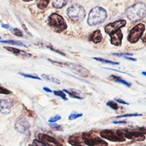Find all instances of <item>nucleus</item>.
Segmentation results:
<instances>
[{"mask_svg": "<svg viewBox=\"0 0 146 146\" xmlns=\"http://www.w3.org/2000/svg\"><path fill=\"white\" fill-rule=\"evenodd\" d=\"M23 28H24V29H25V31H26V33H28V34H30V35H31V34H30V33H29V31H28V30H27V29H26V26H25V25H23Z\"/></svg>", "mask_w": 146, "mask_h": 146, "instance_id": "c03bdc74", "label": "nucleus"}, {"mask_svg": "<svg viewBox=\"0 0 146 146\" xmlns=\"http://www.w3.org/2000/svg\"><path fill=\"white\" fill-rule=\"evenodd\" d=\"M10 30H11V33L13 34H14V35H15L17 36H23V35L22 31L20 29H17V28H11Z\"/></svg>", "mask_w": 146, "mask_h": 146, "instance_id": "a878e982", "label": "nucleus"}, {"mask_svg": "<svg viewBox=\"0 0 146 146\" xmlns=\"http://www.w3.org/2000/svg\"><path fill=\"white\" fill-rule=\"evenodd\" d=\"M67 3V1L63 0H56L52 2V5L56 9H60L64 6Z\"/></svg>", "mask_w": 146, "mask_h": 146, "instance_id": "6ab92c4d", "label": "nucleus"}, {"mask_svg": "<svg viewBox=\"0 0 146 146\" xmlns=\"http://www.w3.org/2000/svg\"><path fill=\"white\" fill-rule=\"evenodd\" d=\"M1 43H8L10 44H13V45H17L19 46H23V47H27L26 44L19 40H0Z\"/></svg>", "mask_w": 146, "mask_h": 146, "instance_id": "412c9836", "label": "nucleus"}, {"mask_svg": "<svg viewBox=\"0 0 146 146\" xmlns=\"http://www.w3.org/2000/svg\"><path fill=\"white\" fill-rule=\"evenodd\" d=\"M124 58L129 60H132V61H136V59L135 58H130V57H128V56H124Z\"/></svg>", "mask_w": 146, "mask_h": 146, "instance_id": "a19ab883", "label": "nucleus"}, {"mask_svg": "<svg viewBox=\"0 0 146 146\" xmlns=\"http://www.w3.org/2000/svg\"><path fill=\"white\" fill-rule=\"evenodd\" d=\"M103 36L100 30L94 31L90 36L89 40L95 43H98L102 40Z\"/></svg>", "mask_w": 146, "mask_h": 146, "instance_id": "dca6fc26", "label": "nucleus"}, {"mask_svg": "<svg viewBox=\"0 0 146 146\" xmlns=\"http://www.w3.org/2000/svg\"><path fill=\"white\" fill-rule=\"evenodd\" d=\"M50 26L54 28L58 32L62 31L67 28V24L64 18L58 14L52 13L48 19Z\"/></svg>", "mask_w": 146, "mask_h": 146, "instance_id": "20e7f679", "label": "nucleus"}, {"mask_svg": "<svg viewBox=\"0 0 146 146\" xmlns=\"http://www.w3.org/2000/svg\"><path fill=\"white\" fill-rule=\"evenodd\" d=\"M111 38V43L115 46H119L121 44V40L123 38V34L120 30H116L110 34Z\"/></svg>", "mask_w": 146, "mask_h": 146, "instance_id": "4468645a", "label": "nucleus"}, {"mask_svg": "<svg viewBox=\"0 0 146 146\" xmlns=\"http://www.w3.org/2000/svg\"><path fill=\"white\" fill-rule=\"evenodd\" d=\"M145 30V25L143 23H138L130 31L128 36V40L131 43H135L142 36Z\"/></svg>", "mask_w": 146, "mask_h": 146, "instance_id": "423d86ee", "label": "nucleus"}, {"mask_svg": "<svg viewBox=\"0 0 146 146\" xmlns=\"http://www.w3.org/2000/svg\"><path fill=\"white\" fill-rule=\"evenodd\" d=\"M142 40L143 42L144 43H146V34L144 35V36L142 38Z\"/></svg>", "mask_w": 146, "mask_h": 146, "instance_id": "37998d69", "label": "nucleus"}, {"mask_svg": "<svg viewBox=\"0 0 146 146\" xmlns=\"http://www.w3.org/2000/svg\"><path fill=\"white\" fill-rule=\"evenodd\" d=\"M110 78L112 80H113V81H115L116 82H118V83H121V84H124V85H125V86H126L127 87H130L131 86V83H129L127 82V81L121 79L120 77L116 76L115 75H111L110 76Z\"/></svg>", "mask_w": 146, "mask_h": 146, "instance_id": "4be33fe9", "label": "nucleus"}, {"mask_svg": "<svg viewBox=\"0 0 146 146\" xmlns=\"http://www.w3.org/2000/svg\"><path fill=\"white\" fill-rule=\"evenodd\" d=\"M33 146H47L46 145H45L44 144H43L42 142H41L40 141L38 140H34V141H33V144H31Z\"/></svg>", "mask_w": 146, "mask_h": 146, "instance_id": "2f4dec72", "label": "nucleus"}, {"mask_svg": "<svg viewBox=\"0 0 146 146\" xmlns=\"http://www.w3.org/2000/svg\"><path fill=\"white\" fill-rule=\"evenodd\" d=\"M67 15L75 22H81L86 16V11L80 5L75 3L70 6L67 10Z\"/></svg>", "mask_w": 146, "mask_h": 146, "instance_id": "7ed1b4c3", "label": "nucleus"}, {"mask_svg": "<svg viewBox=\"0 0 146 146\" xmlns=\"http://www.w3.org/2000/svg\"><path fill=\"white\" fill-rule=\"evenodd\" d=\"M139 132H140V133H141L143 135H146V128H144V127L139 128Z\"/></svg>", "mask_w": 146, "mask_h": 146, "instance_id": "c9c22d12", "label": "nucleus"}, {"mask_svg": "<svg viewBox=\"0 0 146 146\" xmlns=\"http://www.w3.org/2000/svg\"><path fill=\"white\" fill-rule=\"evenodd\" d=\"M107 105L108 106H109L110 108H111L112 109L114 110H116L118 109L119 107H118V105L113 100H110V101H108L107 103Z\"/></svg>", "mask_w": 146, "mask_h": 146, "instance_id": "bb28decb", "label": "nucleus"}, {"mask_svg": "<svg viewBox=\"0 0 146 146\" xmlns=\"http://www.w3.org/2000/svg\"><path fill=\"white\" fill-rule=\"evenodd\" d=\"M64 91H65L66 93H67L70 97L78 99H83L84 98L82 92L80 91H78L77 90L71 88L68 90H63Z\"/></svg>", "mask_w": 146, "mask_h": 146, "instance_id": "f3484780", "label": "nucleus"}, {"mask_svg": "<svg viewBox=\"0 0 146 146\" xmlns=\"http://www.w3.org/2000/svg\"><path fill=\"white\" fill-rule=\"evenodd\" d=\"M113 123H114V124H124V123H126V121L125 120L114 121H113Z\"/></svg>", "mask_w": 146, "mask_h": 146, "instance_id": "58836bf2", "label": "nucleus"}, {"mask_svg": "<svg viewBox=\"0 0 146 146\" xmlns=\"http://www.w3.org/2000/svg\"><path fill=\"white\" fill-rule=\"evenodd\" d=\"M54 94L56 96H59L60 98H61L62 99H63L64 100H68V99L66 97V95L64 93V92L63 91H60V90L54 91Z\"/></svg>", "mask_w": 146, "mask_h": 146, "instance_id": "393cba45", "label": "nucleus"}, {"mask_svg": "<svg viewBox=\"0 0 146 146\" xmlns=\"http://www.w3.org/2000/svg\"><path fill=\"white\" fill-rule=\"evenodd\" d=\"M82 138L84 144L89 146H103L104 145L105 146L107 145V143L104 141L102 140L99 137L90 133H83Z\"/></svg>", "mask_w": 146, "mask_h": 146, "instance_id": "39448f33", "label": "nucleus"}, {"mask_svg": "<svg viewBox=\"0 0 146 146\" xmlns=\"http://www.w3.org/2000/svg\"><path fill=\"white\" fill-rule=\"evenodd\" d=\"M30 126L29 121L24 116L19 117L15 121L14 125L15 129L20 133H25L27 131Z\"/></svg>", "mask_w": 146, "mask_h": 146, "instance_id": "1a4fd4ad", "label": "nucleus"}, {"mask_svg": "<svg viewBox=\"0 0 146 146\" xmlns=\"http://www.w3.org/2000/svg\"><path fill=\"white\" fill-rule=\"evenodd\" d=\"M143 115L141 113H127L122 115H119L116 116L117 118H120V117H132V116H142Z\"/></svg>", "mask_w": 146, "mask_h": 146, "instance_id": "cd10ccee", "label": "nucleus"}, {"mask_svg": "<svg viewBox=\"0 0 146 146\" xmlns=\"http://www.w3.org/2000/svg\"><path fill=\"white\" fill-rule=\"evenodd\" d=\"M50 125L53 128H55L56 129H60V126L58 124H50Z\"/></svg>", "mask_w": 146, "mask_h": 146, "instance_id": "4c0bfd02", "label": "nucleus"}, {"mask_svg": "<svg viewBox=\"0 0 146 146\" xmlns=\"http://www.w3.org/2000/svg\"><path fill=\"white\" fill-rule=\"evenodd\" d=\"M48 48H49L50 50H51L52 51H55V52H57V53H58V54H60V55H63V56H66L64 53H63L62 52H61V51H59V50H55V49H54V48H51V47H48Z\"/></svg>", "mask_w": 146, "mask_h": 146, "instance_id": "e433bc0d", "label": "nucleus"}, {"mask_svg": "<svg viewBox=\"0 0 146 146\" xmlns=\"http://www.w3.org/2000/svg\"><path fill=\"white\" fill-rule=\"evenodd\" d=\"M68 142L74 146H82V143L78 136L72 135L68 139Z\"/></svg>", "mask_w": 146, "mask_h": 146, "instance_id": "a211bd4d", "label": "nucleus"}, {"mask_svg": "<svg viewBox=\"0 0 146 146\" xmlns=\"http://www.w3.org/2000/svg\"><path fill=\"white\" fill-rule=\"evenodd\" d=\"M39 140L48 146H63V145L56 139L48 135L39 133L38 135Z\"/></svg>", "mask_w": 146, "mask_h": 146, "instance_id": "9d476101", "label": "nucleus"}, {"mask_svg": "<svg viewBox=\"0 0 146 146\" xmlns=\"http://www.w3.org/2000/svg\"><path fill=\"white\" fill-rule=\"evenodd\" d=\"M1 26H2V27L3 28H5V29H11L10 26L8 24H2Z\"/></svg>", "mask_w": 146, "mask_h": 146, "instance_id": "ea45409f", "label": "nucleus"}, {"mask_svg": "<svg viewBox=\"0 0 146 146\" xmlns=\"http://www.w3.org/2000/svg\"><path fill=\"white\" fill-rule=\"evenodd\" d=\"M10 93H11V91L10 90H9L7 88H6L5 87H3L0 86V94L7 95V94H9Z\"/></svg>", "mask_w": 146, "mask_h": 146, "instance_id": "473e14b6", "label": "nucleus"}, {"mask_svg": "<svg viewBox=\"0 0 146 146\" xmlns=\"http://www.w3.org/2000/svg\"><path fill=\"white\" fill-rule=\"evenodd\" d=\"M100 136L106 139L115 142H122L125 140V138L120 136L117 132L112 129H104L100 132Z\"/></svg>", "mask_w": 146, "mask_h": 146, "instance_id": "0eeeda50", "label": "nucleus"}, {"mask_svg": "<svg viewBox=\"0 0 146 146\" xmlns=\"http://www.w3.org/2000/svg\"><path fill=\"white\" fill-rule=\"evenodd\" d=\"M29 146H33V145H32V144H30V145H29Z\"/></svg>", "mask_w": 146, "mask_h": 146, "instance_id": "49530a36", "label": "nucleus"}, {"mask_svg": "<svg viewBox=\"0 0 146 146\" xmlns=\"http://www.w3.org/2000/svg\"><path fill=\"white\" fill-rule=\"evenodd\" d=\"M107 11L101 7L96 6L90 11L87 19V23L90 26H96L101 24L106 19Z\"/></svg>", "mask_w": 146, "mask_h": 146, "instance_id": "f03ea898", "label": "nucleus"}, {"mask_svg": "<svg viewBox=\"0 0 146 146\" xmlns=\"http://www.w3.org/2000/svg\"><path fill=\"white\" fill-rule=\"evenodd\" d=\"M117 132L120 136H123L124 138H127L138 141H141L145 139V136L139 131L119 129L117 130Z\"/></svg>", "mask_w": 146, "mask_h": 146, "instance_id": "6e6552de", "label": "nucleus"}, {"mask_svg": "<svg viewBox=\"0 0 146 146\" xmlns=\"http://www.w3.org/2000/svg\"><path fill=\"white\" fill-rule=\"evenodd\" d=\"M61 64L72 70L75 72H76V74L79 75H81L82 76H87L88 75V74H89L88 70L86 68L79 64L71 63H61Z\"/></svg>", "mask_w": 146, "mask_h": 146, "instance_id": "9b49d317", "label": "nucleus"}, {"mask_svg": "<svg viewBox=\"0 0 146 146\" xmlns=\"http://www.w3.org/2000/svg\"><path fill=\"white\" fill-rule=\"evenodd\" d=\"M83 114L82 113H72L68 116V119L69 120H74L76 119L79 117L82 116Z\"/></svg>", "mask_w": 146, "mask_h": 146, "instance_id": "c756f323", "label": "nucleus"}, {"mask_svg": "<svg viewBox=\"0 0 146 146\" xmlns=\"http://www.w3.org/2000/svg\"><path fill=\"white\" fill-rule=\"evenodd\" d=\"M115 100H116L117 102H118V103H120V104H126V105H129V103H128L126 102L125 101H124V100H122V99L116 98V99H115Z\"/></svg>", "mask_w": 146, "mask_h": 146, "instance_id": "f704fd0d", "label": "nucleus"}, {"mask_svg": "<svg viewBox=\"0 0 146 146\" xmlns=\"http://www.w3.org/2000/svg\"><path fill=\"white\" fill-rule=\"evenodd\" d=\"M49 1H39L37 2V6L40 9H44L49 3Z\"/></svg>", "mask_w": 146, "mask_h": 146, "instance_id": "b1692460", "label": "nucleus"}, {"mask_svg": "<svg viewBox=\"0 0 146 146\" xmlns=\"http://www.w3.org/2000/svg\"><path fill=\"white\" fill-rule=\"evenodd\" d=\"M43 89L45 91H46V92H52V91H51L50 88H47V87H43Z\"/></svg>", "mask_w": 146, "mask_h": 146, "instance_id": "79ce46f5", "label": "nucleus"}, {"mask_svg": "<svg viewBox=\"0 0 146 146\" xmlns=\"http://www.w3.org/2000/svg\"><path fill=\"white\" fill-rule=\"evenodd\" d=\"M112 55H116L117 56H130V55H133L132 54H129V53H116V52H113L112 53Z\"/></svg>", "mask_w": 146, "mask_h": 146, "instance_id": "72a5a7b5", "label": "nucleus"}, {"mask_svg": "<svg viewBox=\"0 0 146 146\" xmlns=\"http://www.w3.org/2000/svg\"><path fill=\"white\" fill-rule=\"evenodd\" d=\"M141 74H142V75H144V76H146V71H143V72H141Z\"/></svg>", "mask_w": 146, "mask_h": 146, "instance_id": "a18cd8bd", "label": "nucleus"}, {"mask_svg": "<svg viewBox=\"0 0 146 146\" xmlns=\"http://www.w3.org/2000/svg\"><path fill=\"white\" fill-rule=\"evenodd\" d=\"M61 119V116L59 115H56L54 116H52V117H51L49 120H48V121L50 122V123H54V122H56L58 120H60Z\"/></svg>", "mask_w": 146, "mask_h": 146, "instance_id": "7c9ffc66", "label": "nucleus"}, {"mask_svg": "<svg viewBox=\"0 0 146 146\" xmlns=\"http://www.w3.org/2000/svg\"><path fill=\"white\" fill-rule=\"evenodd\" d=\"M127 18L132 22H137L143 19L146 16V5L142 2H137L125 11Z\"/></svg>", "mask_w": 146, "mask_h": 146, "instance_id": "f257e3e1", "label": "nucleus"}, {"mask_svg": "<svg viewBox=\"0 0 146 146\" xmlns=\"http://www.w3.org/2000/svg\"><path fill=\"white\" fill-rule=\"evenodd\" d=\"M1 39V36H0V39Z\"/></svg>", "mask_w": 146, "mask_h": 146, "instance_id": "de8ad7c7", "label": "nucleus"}, {"mask_svg": "<svg viewBox=\"0 0 146 146\" xmlns=\"http://www.w3.org/2000/svg\"><path fill=\"white\" fill-rule=\"evenodd\" d=\"M126 25V21L124 19H120L115 21L112 23H108L105 27V31L106 33L110 34L112 33L120 30V28L124 27Z\"/></svg>", "mask_w": 146, "mask_h": 146, "instance_id": "f8f14e48", "label": "nucleus"}, {"mask_svg": "<svg viewBox=\"0 0 146 146\" xmlns=\"http://www.w3.org/2000/svg\"><path fill=\"white\" fill-rule=\"evenodd\" d=\"M42 78L44 79H46V80H48V81H50V82H52L54 83H56V84H60V80L57 79L56 78L52 76V75H47V74H42Z\"/></svg>", "mask_w": 146, "mask_h": 146, "instance_id": "aec40b11", "label": "nucleus"}, {"mask_svg": "<svg viewBox=\"0 0 146 146\" xmlns=\"http://www.w3.org/2000/svg\"><path fill=\"white\" fill-rule=\"evenodd\" d=\"M94 59L99 61V62H102L105 63H107V64H113V65H118L119 64V62H113L112 60H107V59H103V58H92Z\"/></svg>", "mask_w": 146, "mask_h": 146, "instance_id": "5701e85b", "label": "nucleus"}, {"mask_svg": "<svg viewBox=\"0 0 146 146\" xmlns=\"http://www.w3.org/2000/svg\"><path fill=\"white\" fill-rule=\"evenodd\" d=\"M20 75H21L22 76L25 77V78H31V79H38V80H40L41 79L40 78H39L38 76H34L31 74H25V73H19Z\"/></svg>", "mask_w": 146, "mask_h": 146, "instance_id": "c85d7f7f", "label": "nucleus"}, {"mask_svg": "<svg viewBox=\"0 0 146 146\" xmlns=\"http://www.w3.org/2000/svg\"><path fill=\"white\" fill-rule=\"evenodd\" d=\"M5 48H6L7 50H8L9 51L12 52L13 54L22 57L23 58H29L30 56H31V55L30 54H29L23 50L18 49L17 48H14V47H4Z\"/></svg>", "mask_w": 146, "mask_h": 146, "instance_id": "2eb2a0df", "label": "nucleus"}, {"mask_svg": "<svg viewBox=\"0 0 146 146\" xmlns=\"http://www.w3.org/2000/svg\"><path fill=\"white\" fill-rule=\"evenodd\" d=\"M13 104V101L10 99H0V112L3 114H9L11 111Z\"/></svg>", "mask_w": 146, "mask_h": 146, "instance_id": "ddd939ff", "label": "nucleus"}]
</instances>
